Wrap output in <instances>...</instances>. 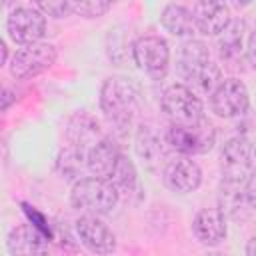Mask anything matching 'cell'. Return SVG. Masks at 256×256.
I'll return each instance as SVG.
<instances>
[{"mask_svg":"<svg viewBox=\"0 0 256 256\" xmlns=\"http://www.w3.org/2000/svg\"><path fill=\"white\" fill-rule=\"evenodd\" d=\"M100 110L120 134H126L138 112L136 84L126 76H108L100 86Z\"/></svg>","mask_w":256,"mask_h":256,"instance_id":"1","label":"cell"},{"mask_svg":"<svg viewBox=\"0 0 256 256\" xmlns=\"http://www.w3.org/2000/svg\"><path fill=\"white\" fill-rule=\"evenodd\" d=\"M160 24L172 36H180L186 40L194 38V34H196L190 6H184V4H174V2L164 4L162 12H160Z\"/></svg>","mask_w":256,"mask_h":256,"instance_id":"20","label":"cell"},{"mask_svg":"<svg viewBox=\"0 0 256 256\" xmlns=\"http://www.w3.org/2000/svg\"><path fill=\"white\" fill-rule=\"evenodd\" d=\"M76 236L92 254L108 256L116 252V234L106 222L100 220V216L82 214L76 220Z\"/></svg>","mask_w":256,"mask_h":256,"instance_id":"12","label":"cell"},{"mask_svg":"<svg viewBox=\"0 0 256 256\" xmlns=\"http://www.w3.org/2000/svg\"><path fill=\"white\" fill-rule=\"evenodd\" d=\"M256 146L246 136H232L220 150L224 184H246L256 172Z\"/></svg>","mask_w":256,"mask_h":256,"instance_id":"4","label":"cell"},{"mask_svg":"<svg viewBox=\"0 0 256 256\" xmlns=\"http://www.w3.org/2000/svg\"><path fill=\"white\" fill-rule=\"evenodd\" d=\"M164 138H166V144H170V148H174L178 154L198 156V154H208L214 148L216 128L208 118L188 126L170 124Z\"/></svg>","mask_w":256,"mask_h":256,"instance_id":"5","label":"cell"},{"mask_svg":"<svg viewBox=\"0 0 256 256\" xmlns=\"http://www.w3.org/2000/svg\"><path fill=\"white\" fill-rule=\"evenodd\" d=\"M122 152L118 148V144L104 136L98 144H94L90 148V152L86 154V168L92 172V176H98V178H104V180H110V176L114 174L116 166H118V160H120Z\"/></svg>","mask_w":256,"mask_h":256,"instance_id":"17","label":"cell"},{"mask_svg":"<svg viewBox=\"0 0 256 256\" xmlns=\"http://www.w3.org/2000/svg\"><path fill=\"white\" fill-rule=\"evenodd\" d=\"M6 248L10 256H46L48 236L32 222L14 226L6 236Z\"/></svg>","mask_w":256,"mask_h":256,"instance_id":"14","label":"cell"},{"mask_svg":"<svg viewBox=\"0 0 256 256\" xmlns=\"http://www.w3.org/2000/svg\"><path fill=\"white\" fill-rule=\"evenodd\" d=\"M34 6L50 18H66L72 14V2L70 0H48V2H34Z\"/></svg>","mask_w":256,"mask_h":256,"instance_id":"24","label":"cell"},{"mask_svg":"<svg viewBox=\"0 0 256 256\" xmlns=\"http://www.w3.org/2000/svg\"><path fill=\"white\" fill-rule=\"evenodd\" d=\"M208 104L218 118H238L250 108V92L240 78H222L208 96Z\"/></svg>","mask_w":256,"mask_h":256,"instance_id":"10","label":"cell"},{"mask_svg":"<svg viewBox=\"0 0 256 256\" xmlns=\"http://www.w3.org/2000/svg\"><path fill=\"white\" fill-rule=\"evenodd\" d=\"M12 92H10V88H4L2 90V110H8L10 108V102H12Z\"/></svg>","mask_w":256,"mask_h":256,"instance_id":"27","label":"cell"},{"mask_svg":"<svg viewBox=\"0 0 256 256\" xmlns=\"http://www.w3.org/2000/svg\"><path fill=\"white\" fill-rule=\"evenodd\" d=\"M112 8L110 0H84V2H72V14L82 18H100Z\"/></svg>","mask_w":256,"mask_h":256,"instance_id":"23","label":"cell"},{"mask_svg":"<svg viewBox=\"0 0 256 256\" xmlns=\"http://www.w3.org/2000/svg\"><path fill=\"white\" fill-rule=\"evenodd\" d=\"M246 256H256V236L246 242Z\"/></svg>","mask_w":256,"mask_h":256,"instance_id":"28","label":"cell"},{"mask_svg":"<svg viewBox=\"0 0 256 256\" xmlns=\"http://www.w3.org/2000/svg\"><path fill=\"white\" fill-rule=\"evenodd\" d=\"M120 200V192L110 180L98 176L78 178L70 190V204L82 214L104 216L110 214Z\"/></svg>","mask_w":256,"mask_h":256,"instance_id":"3","label":"cell"},{"mask_svg":"<svg viewBox=\"0 0 256 256\" xmlns=\"http://www.w3.org/2000/svg\"><path fill=\"white\" fill-rule=\"evenodd\" d=\"M132 60L152 80H164L170 68V46L162 36L144 34L132 42Z\"/></svg>","mask_w":256,"mask_h":256,"instance_id":"6","label":"cell"},{"mask_svg":"<svg viewBox=\"0 0 256 256\" xmlns=\"http://www.w3.org/2000/svg\"><path fill=\"white\" fill-rule=\"evenodd\" d=\"M6 34L18 46L42 42L46 34V16L34 6H16L6 18Z\"/></svg>","mask_w":256,"mask_h":256,"instance_id":"9","label":"cell"},{"mask_svg":"<svg viewBox=\"0 0 256 256\" xmlns=\"http://www.w3.org/2000/svg\"><path fill=\"white\" fill-rule=\"evenodd\" d=\"M58 50L50 42H36L30 46L16 48V52L10 56L8 72L16 80H30L38 74L50 70L56 64Z\"/></svg>","mask_w":256,"mask_h":256,"instance_id":"7","label":"cell"},{"mask_svg":"<svg viewBox=\"0 0 256 256\" xmlns=\"http://www.w3.org/2000/svg\"><path fill=\"white\" fill-rule=\"evenodd\" d=\"M66 138L70 142V148L74 152H78L84 160H86V154L90 152V148L94 144H98L104 136L100 132V124L98 120L88 114V112H76L70 120H68V126H66Z\"/></svg>","mask_w":256,"mask_h":256,"instance_id":"15","label":"cell"},{"mask_svg":"<svg viewBox=\"0 0 256 256\" xmlns=\"http://www.w3.org/2000/svg\"><path fill=\"white\" fill-rule=\"evenodd\" d=\"M244 32H246V24L242 20H232L228 28L218 36V48L224 60H236L242 56V50H246Z\"/></svg>","mask_w":256,"mask_h":256,"instance_id":"21","label":"cell"},{"mask_svg":"<svg viewBox=\"0 0 256 256\" xmlns=\"http://www.w3.org/2000/svg\"><path fill=\"white\" fill-rule=\"evenodd\" d=\"M178 70L186 82L208 96L222 82L220 68L212 62L208 46L198 38H188L182 42L178 52Z\"/></svg>","mask_w":256,"mask_h":256,"instance_id":"2","label":"cell"},{"mask_svg":"<svg viewBox=\"0 0 256 256\" xmlns=\"http://www.w3.org/2000/svg\"><path fill=\"white\" fill-rule=\"evenodd\" d=\"M0 48H2V64H6V66H8L10 58H8V46H6V42H4V40L0 42Z\"/></svg>","mask_w":256,"mask_h":256,"instance_id":"29","label":"cell"},{"mask_svg":"<svg viewBox=\"0 0 256 256\" xmlns=\"http://www.w3.org/2000/svg\"><path fill=\"white\" fill-rule=\"evenodd\" d=\"M162 182L174 194L196 192L202 184V168L192 156H172L162 166Z\"/></svg>","mask_w":256,"mask_h":256,"instance_id":"11","label":"cell"},{"mask_svg":"<svg viewBox=\"0 0 256 256\" xmlns=\"http://www.w3.org/2000/svg\"><path fill=\"white\" fill-rule=\"evenodd\" d=\"M202 256H228V254L218 252V250H210V252H206V254H202Z\"/></svg>","mask_w":256,"mask_h":256,"instance_id":"30","label":"cell"},{"mask_svg":"<svg viewBox=\"0 0 256 256\" xmlns=\"http://www.w3.org/2000/svg\"><path fill=\"white\" fill-rule=\"evenodd\" d=\"M110 182L116 186V190L120 194H136L138 192V170L128 156H124V154L120 156L118 166H116L114 174L110 176Z\"/></svg>","mask_w":256,"mask_h":256,"instance_id":"22","label":"cell"},{"mask_svg":"<svg viewBox=\"0 0 256 256\" xmlns=\"http://www.w3.org/2000/svg\"><path fill=\"white\" fill-rule=\"evenodd\" d=\"M246 194H248V200H250V204H252V208H254V212H256V172H254L252 178L246 182Z\"/></svg>","mask_w":256,"mask_h":256,"instance_id":"26","label":"cell"},{"mask_svg":"<svg viewBox=\"0 0 256 256\" xmlns=\"http://www.w3.org/2000/svg\"><path fill=\"white\" fill-rule=\"evenodd\" d=\"M166 140V138H164ZM164 140L160 138V134L154 130V126L150 124H142L136 130V138H134V150L140 156V160L148 166V168H156L160 166V162H166V148H164Z\"/></svg>","mask_w":256,"mask_h":256,"instance_id":"19","label":"cell"},{"mask_svg":"<svg viewBox=\"0 0 256 256\" xmlns=\"http://www.w3.org/2000/svg\"><path fill=\"white\" fill-rule=\"evenodd\" d=\"M192 234L204 246H218L228 236V218L216 208H202L192 218Z\"/></svg>","mask_w":256,"mask_h":256,"instance_id":"16","label":"cell"},{"mask_svg":"<svg viewBox=\"0 0 256 256\" xmlns=\"http://www.w3.org/2000/svg\"><path fill=\"white\" fill-rule=\"evenodd\" d=\"M246 58L252 64V68L256 70V30L248 36V42H246Z\"/></svg>","mask_w":256,"mask_h":256,"instance_id":"25","label":"cell"},{"mask_svg":"<svg viewBox=\"0 0 256 256\" xmlns=\"http://www.w3.org/2000/svg\"><path fill=\"white\" fill-rule=\"evenodd\" d=\"M196 32L202 36H220L232 22L230 6L218 0H202L190 6Z\"/></svg>","mask_w":256,"mask_h":256,"instance_id":"13","label":"cell"},{"mask_svg":"<svg viewBox=\"0 0 256 256\" xmlns=\"http://www.w3.org/2000/svg\"><path fill=\"white\" fill-rule=\"evenodd\" d=\"M160 106L164 114L170 118V124H198L204 120V104L202 100L188 88L186 84H170L160 98Z\"/></svg>","mask_w":256,"mask_h":256,"instance_id":"8","label":"cell"},{"mask_svg":"<svg viewBox=\"0 0 256 256\" xmlns=\"http://www.w3.org/2000/svg\"><path fill=\"white\" fill-rule=\"evenodd\" d=\"M218 208L226 214V218L232 220H248L254 214V208L248 200L246 194V184H220V194H218Z\"/></svg>","mask_w":256,"mask_h":256,"instance_id":"18","label":"cell"}]
</instances>
